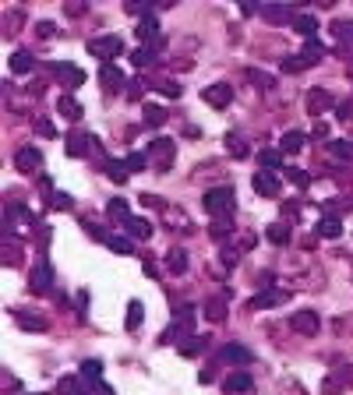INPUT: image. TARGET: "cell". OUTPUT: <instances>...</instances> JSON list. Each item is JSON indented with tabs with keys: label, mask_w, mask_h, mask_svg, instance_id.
Returning a JSON list of instances; mask_svg holds the SVG:
<instances>
[{
	"label": "cell",
	"mask_w": 353,
	"mask_h": 395,
	"mask_svg": "<svg viewBox=\"0 0 353 395\" xmlns=\"http://www.w3.org/2000/svg\"><path fill=\"white\" fill-rule=\"evenodd\" d=\"M14 169L25 173V177H39V173H43V152L36 145L18 148V152H14Z\"/></svg>",
	"instance_id": "4"
},
{
	"label": "cell",
	"mask_w": 353,
	"mask_h": 395,
	"mask_svg": "<svg viewBox=\"0 0 353 395\" xmlns=\"http://www.w3.org/2000/svg\"><path fill=\"white\" fill-rule=\"evenodd\" d=\"M201 311H205V318L212 321V325H223L226 321V296H209Z\"/></svg>",
	"instance_id": "20"
},
{
	"label": "cell",
	"mask_w": 353,
	"mask_h": 395,
	"mask_svg": "<svg viewBox=\"0 0 353 395\" xmlns=\"http://www.w3.org/2000/svg\"><path fill=\"white\" fill-rule=\"evenodd\" d=\"M71 194H54V202H49V208H71Z\"/></svg>",
	"instance_id": "54"
},
{
	"label": "cell",
	"mask_w": 353,
	"mask_h": 395,
	"mask_svg": "<svg viewBox=\"0 0 353 395\" xmlns=\"http://www.w3.org/2000/svg\"><path fill=\"white\" fill-rule=\"evenodd\" d=\"M124 226H128V237H135V240H152V222H148V219L131 215Z\"/></svg>",
	"instance_id": "21"
},
{
	"label": "cell",
	"mask_w": 353,
	"mask_h": 395,
	"mask_svg": "<svg viewBox=\"0 0 353 395\" xmlns=\"http://www.w3.org/2000/svg\"><path fill=\"white\" fill-rule=\"evenodd\" d=\"M54 74L60 78L64 88H78V85H85V71H82V67H74V64H54Z\"/></svg>",
	"instance_id": "12"
},
{
	"label": "cell",
	"mask_w": 353,
	"mask_h": 395,
	"mask_svg": "<svg viewBox=\"0 0 353 395\" xmlns=\"http://www.w3.org/2000/svg\"><path fill=\"white\" fill-rule=\"evenodd\" d=\"M300 53H304V60L315 67V64H321V60H325V46H321L318 39H308V46L300 49Z\"/></svg>",
	"instance_id": "36"
},
{
	"label": "cell",
	"mask_w": 353,
	"mask_h": 395,
	"mask_svg": "<svg viewBox=\"0 0 353 395\" xmlns=\"http://www.w3.org/2000/svg\"><path fill=\"white\" fill-rule=\"evenodd\" d=\"M329 148H332V156H339V159H353V141H329Z\"/></svg>",
	"instance_id": "46"
},
{
	"label": "cell",
	"mask_w": 353,
	"mask_h": 395,
	"mask_svg": "<svg viewBox=\"0 0 353 395\" xmlns=\"http://www.w3.org/2000/svg\"><path fill=\"white\" fill-rule=\"evenodd\" d=\"M339 233H343V219H339V215H321V222H318V237L336 240Z\"/></svg>",
	"instance_id": "23"
},
{
	"label": "cell",
	"mask_w": 353,
	"mask_h": 395,
	"mask_svg": "<svg viewBox=\"0 0 353 395\" xmlns=\"http://www.w3.org/2000/svg\"><path fill=\"white\" fill-rule=\"evenodd\" d=\"M304 106H308V113L318 120L321 113H329V110H332V95L325 92V88H311L308 99H304Z\"/></svg>",
	"instance_id": "9"
},
{
	"label": "cell",
	"mask_w": 353,
	"mask_h": 395,
	"mask_svg": "<svg viewBox=\"0 0 353 395\" xmlns=\"http://www.w3.org/2000/svg\"><path fill=\"white\" fill-rule=\"evenodd\" d=\"M64 141H67L64 148H67V156H71V159H82V156H89L92 148H95V138L85 134V131H74V134H67Z\"/></svg>",
	"instance_id": "7"
},
{
	"label": "cell",
	"mask_w": 353,
	"mask_h": 395,
	"mask_svg": "<svg viewBox=\"0 0 353 395\" xmlns=\"http://www.w3.org/2000/svg\"><path fill=\"white\" fill-rule=\"evenodd\" d=\"M304 134H300V131H286L283 138H280V148H283V152L286 156H293V152H300V148H304Z\"/></svg>",
	"instance_id": "30"
},
{
	"label": "cell",
	"mask_w": 353,
	"mask_h": 395,
	"mask_svg": "<svg viewBox=\"0 0 353 395\" xmlns=\"http://www.w3.org/2000/svg\"><path fill=\"white\" fill-rule=\"evenodd\" d=\"M141 318H145L141 300H131V304H128V321H124V325H128V332H138V328H141Z\"/></svg>",
	"instance_id": "33"
},
{
	"label": "cell",
	"mask_w": 353,
	"mask_h": 395,
	"mask_svg": "<svg viewBox=\"0 0 353 395\" xmlns=\"http://www.w3.org/2000/svg\"><path fill=\"white\" fill-rule=\"evenodd\" d=\"M89 53L99 57L103 64H113V57H124V39L120 36H92L89 39Z\"/></svg>",
	"instance_id": "3"
},
{
	"label": "cell",
	"mask_w": 353,
	"mask_h": 395,
	"mask_svg": "<svg viewBox=\"0 0 353 395\" xmlns=\"http://www.w3.org/2000/svg\"><path fill=\"white\" fill-rule=\"evenodd\" d=\"M32 67H36V57L29 53V49H18V53L11 57V71L14 74H29Z\"/></svg>",
	"instance_id": "27"
},
{
	"label": "cell",
	"mask_w": 353,
	"mask_h": 395,
	"mask_svg": "<svg viewBox=\"0 0 353 395\" xmlns=\"http://www.w3.org/2000/svg\"><path fill=\"white\" fill-rule=\"evenodd\" d=\"M0 261H4V268H18V265L25 261L21 243H18L14 237H8V233H4V258H0Z\"/></svg>",
	"instance_id": "19"
},
{
	"label": "cell",
	"mask_w": 353,
	"mask_h": 395,
	"mask_svg": "<svg viewBox=\"0 0 353 395\" xmlns=\"http://www.w3.org/2000/svg\"><path fill=\"white\" fill-rule=\"evenodd\" d=\"M293 29L304 36V39H315V36H318V18H311V14H297V18H293Z\"/></svg>",
	"instance_id": "26"
},
{
	"label": "cell",
	"mask_w": 353,
	"mask_h": 395,
	"mask_svg": "<svg viewBox=\"0 0 353 395\" xmlns=\"http://www.w3.org/2000/svg\"><path fill=\"white\" fill-rule=\"evenodd\" d=\"M201 205H205V212H209L212 219H234V212H237V194H234V187H212V191H205Z\"/></svg>",
	"instance_id": "1"
},
{
	"label": "cell",
	"mask_w": 353,
	"mask_h": 395,
	"mask_svg": "<svg viewBox=\"0 0 353 395\" xmlns=\"http://www.w3.org/2000/svg\"><path fill=\"white\" fill-rule=\"evenodd\" d=\"M332 36L339 39V43H346V46H353V21H332Z\"/></svg>",
	"instance_id": "39"
},
{
	"label": "cell",
	"mask_w": 353,
	"mask_h": 395,
	"mask_svg": "<svg viewBox=\"0 0 353 395\" xmlns=\"http://www.w3.org/2000/svg\"><path fill=\"white\" fill-rule=\"evenodd\" d=\"M82 381H85V395H113V388L103 385L99 378H82Z\"/></svg>",
	"instance_id": "44"
},
{
	"label": "cell",
	"mask_w": 353,
	"mask_h": 395,
	"mask_svg": "<svg viewBox=\"0 0 353 395\" xmlns=\"http://www.w3.org/2000/svg\"><path fill=\"white\" fill-rule=\"evenodd\" d=\"M145 159H148V169L163 177V173H170V169H173V159H176V141H173V138H156V141H148Z\"/></svg>",
	"instance_id": "2"
},
{
	"label": "cell",
	"mask_w": 353,
	"mask_h": 395,
	"mask_svg": "<svg viewBox=\"0 0 353 395\" xmlns=\"http://www.w3.org/2000/svg\"><path fill=\"white\" fill-rule=\"evenodd\" d=\"M57 395H85V381L82 378H60Z\"/></svg>",
	"instance_id": "38"
},
{
	"label": "cell",
	"mask_w": 353,
	"mask_h": 395,
	"mask_svg": "<svg viewBox=\"0 0 353 395\" xmlns=\"http://www.w3.org/2000/svg\"><path fill=\"white\" fill-rule=\"evenodd\" d=\"M201 99H205L209 106H216V110H226L234 103V85H226V82L205 85V88H201Z\"/></svg>",
	"instance_id": "5"
},
{
	"label": "cell",
	"mask_w": 353,
	"mask_h": 395,
	"mask_svg": "<svg viewBox=\"0 0 353 395\" xmlns=\"http://www.w3.org/2000/svg\"><path fill=\"white\" fill-rule=\"evenodd\" d=\"M346 385H350V388H353V363H350V378H346Z\"/></svg>",
	"instance_id": "60"
},
{
	"label": "cell",
	"mask_w": 353,
	"mask_h": 395,
	"mask_svg": "<svg viewBox=\"0 0 353 395\" xmlns=\"http://www.w3.org/2000/svg\"><path fill=\"white\" fill-rule=\"evenodd\" d=\"M135 32H138L141 46H156V43L163 39V36H159V21H156L152 14H145V18L138 21V29H135Z\"/></svg>",
	"instance_id": "13"
},
{
	"label": "cell",
	"mask_w": 353,
	"mask_h": 395,
	"mask_svg": "<svg viewBox=\"0 0 353 395\" xmlns=\"http://www.w3.org/2000/svg\"><path fill=\"white\" fill-rule=\"evenodd\" d=\"M209 233H212L216 240H226V237H230V233H234V222H230V219H216Z\"/></svg>",
	"instance_id": "45"
},
{
	"label": "cell",
	"mask_w": 353,
	"mask_h": 395,
	"mask_svg": "<svg viewBox=\"0 0 353 395\" xmlns=\"http://www.w3.org/2000/svg\"><path fill=\"white\" fill-rule=\"evenodd\" d=\"M258 14H262V21H269V25H286V21L297 18L293 8H286V4H262Z\"/></svg>",
	"instance_id": "11"
},
{
	"label": "cell",
	"mask_w": 353,
	"mask_h": 395,
	"mask_svg": "<svg viewBox=\"0 0 353 395\" xmlns=\"http://www.w3.org/2000/svg\"><path fill=\"white\" fill-rule=\"evenodd\" d=\"M128 163H117V159H106V177L113 180V184H124V180H128Z\"/></svg>",
	"instance_id": "37"
},
{
	"label": "cell",
	"mask_w": 353,
	"mask_h": 395,
	"mask_svg": "<svg viewBox=\"0 0 353 395\" xmlns=\"http://www.w3.org/2000/svg\"><path fill=\"white\" fill-rule=\"evenodd\" d=\"M258 163L269 169V173H275V169H283V156L275 152V148H262L258 152Z\"/></svg>",
	"instance_id": "34"
},
{
	"label": "cell",
	"mask_w": 353,
	"mask_h": 395,
	"mask_svg": "<svg viewBox=\"0 0 353 395\" xmlns=\"http://www.w3.org/2000/svg\"><path fill=\"white\" fill-rule=\"evenodd\" d=\"M99 82H103V88H106L110 95L128 85V78H124V71H120L117 64H103V67H99Z\"/></svg>",
	"instance_id": "10"
},
{
	"label": "cell",
	"mask_w": 353,
	"mask_h": 395,
	"mask_svg": "<svg viewBox=\"0 0 353 395\" xmlns=\"http://www.w3.org/2000/svg\"><path fill=\"white\" fill-rule=\"evenodd\" d=\"M11 318L18 321V325H21L25 332H46V328H49V321H46L43 314H29V311H18V307H14V311H11Z\"/></svg>",
	"instance_id": "14"
},
{
	"label": "cell",
	"mask_w": 353,
	"mask_h": 395,
	"mask_svg": "<svg viewBox=\"0 0 353 395\" xmlns=\"http://www.w3.org/2000/svg\"><path fill=\"white\" fill-rule=\"evenodd\" d=\"M145 166H148V159H145L141 152H131V156H128V169H131V173H138V169H145Z\"/></svg>",
	"instance_id": "51"
},
{
	"label": "cell",
	"mask_w": 353,
	"mask_h": 395,
	"mask_svg": "<svg viewBox=\"0 0 353 395\" xmlns=\"http://www.w3.org/2000/svg\"><path fill=\"white\" fill-rule=\"evenodd\" d=\"M336 117H339L343 123H346V120H353V106H350V103H339V106H336Z\"/></svg>",
	"instance_id": "55"
},
{
	"label": "cell",
	"mask_w": 353,
	"mask_h": 395,
	"mask_svg": "<svg viewBox=\"0 0 353 395\" xmlns=\"http://www.w3.org/2000/svg\"><path fill=\"white\" fill-rule=\"evenodd\" d=\"M85 304H89V293H78V318H85Z\"/></svg>",
	"instance_id": "58"
},
{
	"label": "cell",
	"mask_w": 353,
	"mask_h": 395,
	"mask_svg": "<svg viewBox=\"0 0 353 395\" xmlns=\"http://www.w3.org/2000/svg\"><path fill=\"white\" fill-rule=\"evenodd\" d=\"M251 187H255L262 198H280V177H275V173H269V169H258L255 177H251Z\"/></svg>",
	"instance_id": "8"
},
{
	"label": "cell",
	"mask_w": 353,
	"mask_h": 395,
	"mask_svg": "<svg viewBox=\"0 0 353 395\" xmlns=\"http://www.w3.org/2000/svg\"><path fill=\"white\" fill-rule=\"evenodd\" d=\"M57 113H64L67 120H82V103L74 95H60L57 99Z\"/></svg>",
	"instance_id": "25"
},
{
	"label": "cell",
	"mask_w": 353,
	"mask_h": 395,
	"mask_svg": "<svg viewBox=\"0 0 353 395\" xmlns=\"http://www.w3.org/2000/svg\"><path fill=\"white\" fill-rule=\"evenodd\" d=\"M36 36H39V39H54V36H57V25H54V21H39V25H36Z\"/></svg>",
	"instance_id": "50"
},
{
	"label": "cell",
	"mask_w": 353,
	"mask_h": 395,
	"mask_svg": "<svg viewBox=\"0 0 353 395\" xmlns=\"http://www.w3.org/2000/svg\"><path fill=\"white\" fill-rule=\"evenodd\" d=\"M36 131H39L43 138H54V134H57V131H54V123H49L46 117H36Z\"/></svg>",
	"instance_id": "52"
},
{
	"label": "cell",
	"mask_w": 353,
	"mask_h": 395,
	"mask_svg": "<svg viewBox=\"0 0 353 395\" xmlns=\"http://www.w3.org/2000/svg\"><path fill=\"white\" fill-rule=\"evenodd\" d=\"M290 328L300 332V335H318V328H321L318 311H293L290 314Z\"/></svg>",
	"instance_id": "6"
},
{
	"label": "cell",
	"mask_w": 353,
	"mask_h": 395,
	"mask_svg": "<svg viewBox=\"0 0 353 395\" xmlns=\"http://www.w3.org/2000/svg\"><path fill=\"white\" fill-rule=\"evenodd\" d=\"M226 152H230L234 159H244V156H247L244 138H240V134H226Z\"/></svg>",
	"instance_id": "42"
},
{
	"label": "cell",
	"mask_w": 353,
	"mask_h": 395,
	"mask_svg": "<svg viewBox=\"0 0 353 395\" xmlns=\"http://www.w3.org/2000/svg\"><path fill=\"white\" fill-rule=\"evenodd\" d=\"M21 21H25V14L14 8V11H4V36L8 39H14L18 32H21Z\"/></svg>",
	"instance_id": "32"
},
{
	"label": "cell",
	"mask_w": 353,
	"mask_h": 395,
	"mask_svg": "<svg viewBox=\"0 0 353 395\" xmlns=\"http://www.w3.org/2000/svg\"><path fill=\"white\" fill-rule=\"evenodd\" d=\"M106 215H110L113 222H128V219H131V212H128V202H124V198H113V202L106 205Z\"/></svg>",
	"instance_id": "35"
},
{
	"label": "cell",
	"mask_w": 353,
	"mask_h": 395,
	"mask_svg": "<svg viewBox=\"0 0 353 395\" xmlns=\"http://www.w3.org/2000/svg\"><path fill=\"white\" fill-rule=\"evenodd\" d=\"M244 74H247V78H251V82H255V85L262 88V92H269V88L275 85V82H272V74H265V71H258V67H247Z\"/></svg>",
	"instance_id": "41"
},
{
	"label": "cell",
	"mask_w": 353,
	"mask_h": 395,
	"mask_svg": "<svg viewBox=\"0 0 353 395\" xmlns=\"http://www.w3.org/2000/svg\"><path fill=\"white\" fill-rule=\"evenodd\" d=\"M163 261H166V272H173V276H184L187 272V251L184 247H170Z\"/></svg>",
	"instance_id": "17"
},
{
	"label": "cell",
	"mask_w": 353,
	"mask_h": 395,
	"mask_svg": "<svg viewBox=\"0 0 353 395\" xmlns=\"http://www.w3.org/2000/svg\"><path fill=\"white\" fill-rule=\"evenodd\" d=\"M265 237H269V243H290V237H293V230L286 226V222H272V226L265 230Z\"/></svg>",
	"instance_id": "28"
},
{
	"label": "cell",
	"mask_w": 353,
	"mask_h": 395,
	"mask_svg": "<svg viewBox=\"0 0 353 395\" xmlns=\"http://www.w3.org/2000/svg\"><path fill=\"white\" fill-rule=\"evenodd\" d=\"M290 300V293L286 289H269V293H262V296H255L247 307L251 311H258V307H275V304H286Z\"/></svg>",
	"instance_id": "18"
},
{
	"label": "cell",
	"mask_w": 353,
	"mask_h": 395,
	"mask_svg": "<svg viewBox=\"0 0 353 395\" xmlns=\"http://www.w3.org/2000/svg\"><path fill=\"white\" fill-rule=\"evenodd\" d=\"M128 95H131V99H138V95H141V82H131V88H128Z\"/></svg>",
	"instance_id": "59"
},
{
	"label": "cell",
	"mask_w": 353,
	"mask_h": 395,
	"mask_svg": "<svg viewBox=\"0 0 353 395\" xmlns=\"http://www.w3.org/2000/svg\"><path fill=\"white\" fill-rule=\"evenodd\" d=\"M29 289H32V293H39V296H43V293H49V268H46V265H36V268H32V276H29Z\"/></svg>",
	"instance_id": "22"
},
{
	"label": "cell",
	"mask_w": 353,
	"mask_h": 395,
	"mask_svg": "<svg viewBox=\"0 0 353 395\" xmlns=\"http://www.w3.org/2000/svg\"><path fill=\"white\" fill-rule=\"evenodd\" d=\"M99 374H103V363H99V360H85L82 363V378H99Z\"/></svg>",
	"instance_id": "49"
},
{
	"label": "cell",
	"mask_w": 353,
	"mask_h": 395,
	"mask_svg": "<svg viewBox=\"0 0 353 395\" xmlns=\"http://www.w3.org/2000/svg\"><path fill=\"white\" fill-rule=\"evenodd\" d=\"M156 88H159V92H166L170 99H176V95H181V92H184V88H181V85H176V82H159Z\"/></svg>",
	"instance_id": "53"
},
{
	"label": "cell",
	"mask_w": 353,
	"mask_h": 395,
	"mask_svg": "<svg viewBox=\"0 0 353 395\" xmlns=\"http://www.w3.org/2000/svg\"><path fill=\"white\" fill-rule=\"evenodd\" d=\"M311 138H329V128H325V123L318 120V123H315V134H311Z\"/></svg>",
	"instance_id": "57"
},
{
	"label": "cell",
	"mask_w": 353,
	"mask_h": 395,
	"mask_svg": "<svg viewBox=\"0 0 353 395\" xmlns=\"http://www.w3.org/2000/svg\"><path fill=\"white\" fill-rule=\"evenodd\" d=\"M141 113H145L148 128H163V123H166V110H163V106H145Z\"/></svg>",
	"instance_id": "43"
},
{
	"label": "cell",
	"mask_w": 353,
	"mask_h": 395,
	"mask_svg": "<svg viewBox=\"0 0 353 395\" xmlns=\"http://www.w3.org/2000/svg\"><path fill=\"white\" fill-rule=\"evenodd\" d=\"M286 177H290V180H293L297 187H308V184H311V173H304V169H297V166H290V169H286Z\"/></svg>",
	"instance_id": "47"
},
{
	"label": "cell",
	"mask_w": 353,
	"mask_h": 395,
	"mask_svg": "<svg viewBox=\"0 0 353 395\" xmlns=\"http://www.w3.org/2000/svg\"><path fill=\"white\" fill-rule=\"evenodd\" d=\"M226 392H237V395H251V392H255V381H251V374H247V370H234V374L230 378H226Z\"/></svg>",
	"instance_id": "15"
},
{
	"label": "cell",
	"mask_w": 353,
	"mask_h": 395,
	"mask_svg": "<svg viewBox=\"0 0 353 395\" xmlns=\"http://www.w3.org/2000/svg\"><path fill=\"white\" fill-rule=\"evenodd\" d=\"M280 67H283V74H300V71H308L311 64L304 60V53H293V57H286Z\"/></svg>",
	"instance_id": "40"
},
{
	"label": "cell",
	"mask_w": 353,
	"mask_h": 395,
	"mask_svg": "<svg viewBox=\"0 0 353 395\" xmlns=\"http://www.w3.org/2000/svg\"><path fill=\"white\" fill-rule=\"evenodd\" d=\"M346 378H350V367H336L332 374L321 381V395H339L346 388Z\"/></svg>",
	"instance_id": "16"
},
{
	"label": "cell",
	"mask_w": 353,
	"mask_h": 395,
	"mask_svg": "<svg viewBox=\"0 0 353 395\" xmlns=\"http://www.w3.org/2000/svg\"><path fill=\"white\" fill-rule=\"evenodd\" d=\"M159 46H163V39H159L156 46H138L135 53H131V64H135V67H148V64L156 60V53H159Z\"/></svg>",
	"instance_id": "24"
},
{
	"label": "cell",
	"mask_w": 353,
	"mask_h": 395,
	"mask_svg": "<svg viewBox=\"0 0 353 395\" xmlns=\"http://www.w3.org/2000/svg\"><path fill=\"white\" fill-rule=\"evenodd\" d=\"M219 360H230V363H251V353L244 350V346H223L219 350Z\"/></svg>",
	"instance_id": "29"
},
{
	"label": "cell",
	"mask_w": 353,
	"mask_h": 395,
	"mask_svg": "<svg viewBox=\"0 0 353 395\" xmlns=\"http://www.w3.org/2000/svg\"><path fill=\"white\" fill-rule=\"evenodd\" d=\"M106 247H110L113 254H131V251H135L131 237H124V233H110V237H106Z\"/></svg>",
	"instance_id": "31"
},
{
	"label": "cell",
	"mask_w": 353,
	"mask_h": 395,
	"mask_svg": "<svg viewBox=\"0 0 353 395\" xmlns=\"http://www.w3.org/2000/svg\"><path fill=\"white\" fill-rule=\"evenodd\" d=\"M205 346H209V339H198V335H194V342H184V346H181V353H184V357H194V353L205 350Z\"/></svg>",
	"instance_id": "48"
},
{
	"label": "cell",
	"mask_w": 353,
	"mask_h": 395,
	"mask_svg": "<svg viewBox=\"0 0 353 395\" xmlns=\"http://www.w3.org/2000/svg\"><path fill=\"white\" fill-rule=\"evenodd\" d=\"M64 11H67V14H71V18H78V14H85V11H89V8H85V4H67V8H64Z\"/></svg>",
	"instance_id": "56"
}]
</instances>
